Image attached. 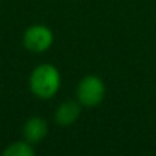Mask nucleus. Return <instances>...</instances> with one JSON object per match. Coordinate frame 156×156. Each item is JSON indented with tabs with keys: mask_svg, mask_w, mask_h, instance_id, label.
Wrapping results in <instances>:
<instances>
[{
	"mask_svg": "<svg viewBox=\"0 0 156 156\" xmlns=\"http://www.w3.org/2000/svg\"><path fill=\"white\" fill-rule=\"evenodd\" d=\"M62 85L60 71L51 63H43L34 67L29 77V88L36 97L43 100L52 99Z\"/></svg>",
	"mask_w": 156,
	"mask_h": 156,
	"instance_id": "f257e3e1",
	"label": "nucleus"
},
{
	"mask_svg": "<svg viewBox=\"0 0 156 156\" xmlns=\"http://www.w3.org/2000/svg\"><path fill=\"white\" fill-rule=\"evenodd\" d=\"M77 101L85 108H94L105 97V83L100 77L89 74L81 78L76 89Z\"/></svg>",
	"mask_w": 156,
	"mask_h": 156,
	"instance_id": "f03ea898",
	"label": "nucleus"
},
{
	"mask_svg": "<svg viewBox=\"0 0 156 156\" xmlns=\"http://www.w3.org/2000/svg\"><path fill=\"white\" fill-rule=\"evenodd\" d=\"M54 32L47 25L36 23L29 26L23 33V45L27 51L34 54H43L48 51L54 44Z\"/></svg>",
	"mask_w": 156,
	"mask_h": 156,
	"instance_id": "7ed1b4c3",
	"label": "nucleus"
},
{
	"mask_svg": "<svg viewBox=\"0 0 156 156\" xmlns=\"http://www.w3.org/2000/svg\"><path fill=\"white\" fill-rule=\"evenodd\" d=\"M23 137L27 143L37 144L43 141L48 134V123L41 116H30L23 125Z\"/></svg>",
	"mask_w": 156,
	"mask_h": 156,
	"instance_id": "20e7f679",
	"label": "nucleus"
},
{
	"mask_svg": "<svg viewBox=\"0 0 156 156\" xmlns=\"http://www.w3.org/2000/svg\"><path fill=\"white\" fill-rule=\"evenodd\" d=\"M82 105L77 100H66L55 111V121L59 126L69 127L76 123L81 115Z\"/></svg>",
	"mask_w": 156,
	"mask_h": 156,
	"instance_id": "39448f33",
	"label": "nucleus"
},
{
	"mask_svg": "<svg viewBox=\"0 0 156 156\" xmlns=\"http://www.w3.org/2000/svg\"><path fill=\"white\" fill-rule=\"evenodd\" d=\"M2 156H36L32 144L25 141H15L4 148Z\"/></svg>",
	"mask_w": 156,
	"mask_h": 156,
	"instance_id": "423d86ee",
	"label": "nucleus"
}]
</instances>
